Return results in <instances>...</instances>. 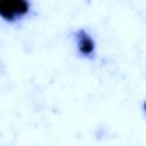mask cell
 <instances>
[{"label":"cell","instance_id":"6da1fadb","mask_svg":"<svg viewBox=\"0 0 146 146\" xmlns=\"http://www.w3.org/2000/svg\"><path fill=\"white\" fill-rule=\"evenodd\" d=\"M30 9L29 0H0V17L9 23L24 17Z\"/></svg>","mask_w":146,"mask_h":146},{"label":"cell","instance_id":"7a4b0ae2","mask_svg":"<svg viewBox=\"0 0 146 146\" xmlns=\"http://www.w3.org/2000/svg\"><path fill=\"white\" fill-rule=\"evenodd\" d=\"M75 39H76V47L81 56L91 58L95 56L96 50V43L91 35L83 29H80L75 32Z\"/></svg>","mask_w":146,"mask_h":146}]
</instances>
